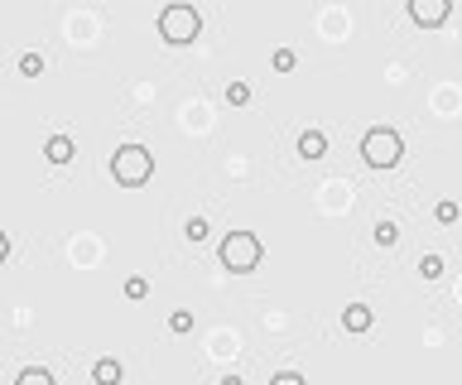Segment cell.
<instances>
[{"label": "cell", "instance_id": "6da1fadb", "mask_svg": "<svg viewBox=\"0 0 462 385\" xmlns=\"http://www.w3.org/2000/svg\"><path fill=\"white\" fill-rule=\"evenodd\" d=\"M111 173H116V183L140 188V183L154 173V154H150L145 145H121V150H116V159H111Z\"/></svg>", "mask_w": 462, "mask_h": 385}, {"label": "cell", "instance_id": "7a4b0ae2", "mask_svg": "<svg viewBox=\"0 0 462 385\" xmlns=\"http://www.w3.org/2000/svg\"><path fill=\"white\" fill-rule=\"evenodd\" d=\"M400 154H405V145H400V135H395L390 126L366 130V140H361V159H366L371 169H395Z\"/></svg>", "mask_w": 462, "mask_h": 385}, {"label": "cell", "instance_id": "3957f363", "mask_svg": "<svg viewBox=\"0 0 462 385\" xmlns=\"http://www.w3.org/2000/svg\"><path fill=\"white\" fill-rule=\"evenodd\" d=\"M159 34H164V43H193L203 34V15L193 5H168L159 15Z\"/></svg>", "mask_w": 462, "mask_h": 385}, {"label": "cell", "instance_id": "277c9868", "mask_svg": "<svg viewBox=\"0 0 462 385\" xmlns=\"http://www.w3.org/2000/svg\"><path fill=\"white\" fill-rule=\"evenodd\" d=\"M222 265H226L231 275H251L255 265H260V241H255L251 231H231V236L222 241Z\"/></svg>", "mask_w": 462, "mask_h": 385}, {"label": "cell", "instance_id": "5b68a950", "mask_svg": "<svg viewBox=\"0 0 462 385\" xmlns=\"http://www.w3.org/2000/svg\"><path fill=\"white\" fill-rule=\"evenodd\" d=\"M453 15V5L448 0H410V20L419 24V29H433V24H443Z\"/></svg>", "mask_w": 462, "mask_h": 385}, {"label": "cell", "instance_id": "8992f818", "mask_svg": "<svg viewBox=\"0 0 462 385\" xmlns=\"http://www.w3.org/2000/svg\"><path fill=\"white\" fill-rule=\"evenodd\" d=\"M92 381H96V385H121V381H126V366H121L116 356H101V361L92 366Z\"/></svg>", "mask_w": 462, "mask_h": 385}, {"label": "cell", "instance_id": "52a82bcc", "mask_svg": "<svg viewBox=\"0 0 462 385\" xmlns=\"http://www.w3.org/2000/svg\"><path fill=\"white\" fill-rule=\"evenodd\" d=\"M298 154H303L308 164L323 159V154H328V135H323V130H303V135H298Z\"/></svg>", "mask_w": 462, "mask_h": 385}, {"label": "cell", "instance_id": "ba28073f", "mask_svg": "<svg viewBox=\"0 0 462 385\" xmlns=\"http://www.w3.org/2000/svg\"><path fill=\"white\" fill-rule=\"evenodd\" d=\"M342 328H347V333H371V308H366V303H352V308L342 313Z\"/></svg>", "mask_w": 462, "mask_h": 385}, {"label": "cell", "instance_id": "9c48e42d", "mask_svg": "<svg viewBox=\"0 0 462 385\" xmlns=\"http://www.w3.org/2000/svg\"><path fill=\"white\" fill-rule=\"evenodd\" d=\"M43 154H48V164H68V159H73V140H68V135H53V140L43 145Z\"/></svg>", "mask_w": 462, "mask_h": 385}, {"label": "cell", "instance_id": "30bf717a", "mask_svg": "<svg viewBox=\"0 0 462 385\" xmlns=\"http://www.w3.org/2000/svg\"><path fill=\"white\" fill-rule=\"evenodd\" d=\"M15 385H53V376H48L43 366H24V371L15 376Z\"/></svg>", "mask_w": 462, "mask_h": 385}, {"label": "cell", "instance_id": "8fae6325", "mask_svg": "<svg viewBox=\"0 0 462 385\" xmlns=\"http://www.w3.org/2000/svg\"><path fill=\"white\" fill-rule=\"evenodd\" d=\"M183 236H188L193 246H198V241H208V221H203V217H188V221H183Z\"/></svg>", "mask_w": 462, "mask_h": 385}, {"label": "cell", "instance_id": "7c38bea8", "mask_svg": "<svg viewBox=\"0 0 462 385\" xmlns=\"http://www.w3.org/2000/svg\"><path fill=\"white\" fill-rule=\"evenodd\" d=\"M168 333H193V313L188 308H173L168 313Z\"/></svg>", "mask_w": 462, "mask_h": 385}, {"label": "cell", "instance_id": "4fadbf2b", "mask_svg": "<svg viewBox=\"0 0 462 385\" xmlns=\"http://www.w3.org/2000/svg\"><path fill=\"white\" fill-rule=\"evenodd\" d=\"M222 96H226L231 106H246V101H251V87H246V82H226V92H222Z\"/></svg>", "mask_w": 462, "mask_h": 385}, {"label": "cell", "instance_id": "5bb4252c", "mask_svg": "<svg viewBox=\"0 0 462 385\" xmlns=\"http://www.w3.org/2000/svg\"><path fill=\"white\" fill-rule=\"evenodd\" d=\"M270 63H275V73H294V48H275V58H270Z\"/></svg>", "mask_w": 462, "mask_h": 385}, {"label": "cell", "instance_id": "9a60e30c", "mask_svg": "<svg viewBox=\"0 0 462 385\" xmlns=\"http://www.w3.org/2000/svg\"><path fill=\"white\" fill-rule=\"evenodd\" d=\"M419 275L424 279H438L443 275V256H419Z\"/></svg>", "mask_w": 462, "mask_h": 385}, {"label": "cell", "instance_id": "2e32d148", "mask_svg": "<svg viewBox=\"0 0 462 385\" xmlns=\"http://www.w3.org/2000/svg\"><path fill=\"white\" fill-rule=\"evenodd\" d=\"M376 241L380 246H395V241H400V226H395V221H376Z\"/></svg>", "mask_w": 462, "mask_h": 385}, {"label": "cell", "instance_id": "e0dca14e", "mask_svg": "<svg viewBox=\"0 0 462 385\" xmlns=\"http://www.w3.org/2000/svg\"><path fill=\"white\" fill-rule=\"evenodd\" d=\"M20 73H24V78H39V73H43V58H39V53H24V58H20Z\"/></svg>", "mask_w": 462, "mask_h": 385}, {"label": "cell", "instance_id": "ac0fdd59", "mask_svg": "<svg viewBox=\"0 0 462 385\" xmlns=\"http://www.w3.org/2000/svg\"><path fill=\"white\" fill-rule=\"evenodd\" d=\"M145 294H150V284H145L140 275H130L126 279V299H145Z\"/></svg>", "mask_w": 462, "mask_h": 385}, {"label": "cell", "instance_id": "d6986e66", "mask_svg": "<svg viewBox=\"0 0 462 385\" xmlns=\"http://www.w3.org/2000/svg\"><path fill=\"white\" fill-rule=\"evenodd\" d=\"M433 217H438L443 226H453V221H458V203H438V208H433Z\"/></svg>", "mask_w": 462, "mask_h": 385}, {"label": "cell", "instance_id": "ffe728a7", "mask_svg": "<svg viewBox=\"0 0 462 385\" xmlns=\"http://www.w3.org/2000/svg\"><path fill=\"white\" fill-rule=\"evenodd\" d=\"M270 385H308V381H303L298 371H280V376H275V381H270Z\"/></svg>", "mask_w": 462, "mask_h": 385}, {"label": "cell", "instance_id": "44dd1931", "mask_svg": "<svg viewBox=\"0 0 462 385\" xmlns=\"http://www.w3.org/2000/svg\"><path fill=\"white\" fill-rule=\"evenodd\" d=\"M10 256V241H5V231H0V260Z\"/></svg>", "mask_w": 462, "mask_h": 385}, {"label": "cell", "instance_id": "7402d4cb", "mask_svg": "<svg viewBox=\"0 0 462 385\" xmlns=\"http://www.w3.org/2000/svg\"><path fill=\"white\" fill-rule=\"evenodd\" d=\"M222 385H246V381L241 376H222Z\"/></svg>", "mask_w": 462, "mask_h": 385}]
</instances>
